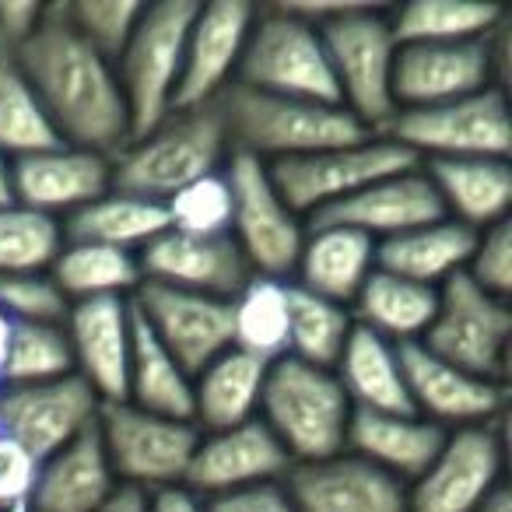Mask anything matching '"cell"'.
Returning a JSON list of instances; mask_svg holds the SVG:
<instances>
[{
  "instance_id": "6da1fadb",
  "label": "cell",
  "mask_w": 512,
  "mask_h": 512,
  "mask_svg": "<svg viewBox=\"0 0 512 512\" xmlns=\"http://www.w3.org/2000/svg\"><path fill=\"white\" fill-rule=\"evenodd\" d=\"M11 60L32 85L60 144L106 158H116L130 144L116 64L74 29L64 0L43 4L39 25Z\"/></svg>"
},
{
  "instance_id": "7a4b0ae2",
  "label": "cell",
  "mask_w": 512,
  "mask_h": 512,
  "mask_svg": "<svg viewBox=\"0 0 512 512\" xmlns=\"http://www.w3.org/2000/svg\"><path fill=\"white\" fill-rule=\"evenodd\" d=\"M288 8L320 32L341 109H348L369 134H379L397 113L393 64L400 43L390 29V15L369 4H288Z\"/></svg>"
},
{
  "instance_id": "3957f363",
  "label": "cell",
  "mask_w": 512,
  "mask_h": 512,
  "mask_svg": "<svg viewBox=\"0 0 512 512\" xmlns=\"http://www.w3.org/2000/svg\"><path fill=\"white\" fill-rule=\"evenodd\" d=\"M214 106L225 127L228 155H249L264 165L372 137L341 106L281 99V95H264L242 85H232Z\"/></svg>"
},
{
  "instance_id": "277c9868",
  "label": "cell",
  "mask_w": 512,
  "mask_h": 512,
  "mask_svg": "<svg viewBox=\"0 0 512 512\" xmlns=\"http://www.w3.org/2000/svg\"><path fill=\"white\" fill-rule=\"evenodd\" d=\"M225 162L228 141L218 106L179 109L113 158V190L165 204L183 186L225 169Z\"/></svg>"
},
{
  "instance_id": "5b68a950",
  "label": "cell",
  "mask_w": 512,
  "mask_h": 512,
  "mask_svg": "<svg viewBox=\"0 0 512 512\" xmlns=\"http://www.w3.org/2000/svg\"><path fill=\"white\" fill-rule=\"evenodd\" d=\"M351 414V400L330 369H316L288 355L267 365L256 418L281 442L292 463H313L341 453Z\"/></svg>"
},
{
  "instance_id": "8992f818",
  "label": "cell",
  "mask_w": 512,
  "mask_h": 512,
  "mask_svg": "<svg viewBox=\"0 0 512 512\" xmlns=\"http://www.w3.org/2000/svg\"><path fill=\"white\" fill-rule=\"evenodd\" d=\"M197 8L200 4L193 0L144 4L127 46L116 57V78L130 116V141L155 130L176 109L183 50Z\"/></svg>"
},
{
  "instance_id": "52a82bcc",
  "label": "cell",
  "mask_w": 512,
  "mask_h": 512,
  "mask_svg": "<svg viewBox=\"0 0 512 512\" xmlns=\"http://www.w3.org/2000/svg\"><path fill=\"white\" fill-rule=\"evenodd\" d=\"M235 85L281 99L341 106L320 32L288 4L253 15Z\"/></svg>"
},
{
  "instance_id": "ba28073f",
  "label": "cell",
  "mask_w": 512,
  "mask_h": 512,
  "mask_svg": "<svg viewBox=\"0 0 512 512\" xmlns=\"http://www.w3.org/2000/svg\"><path fill=\"white\" fill-rule=\"evenodd\" d=\"M379 137L411 151L418 162L435 158H509V102L502 88L425 109H397Z\"/></svg>"
},
{
  "instance_id": "9c48e42d",
  "label": "cell",
  "mask_w": 512,
  "mask_h": 512,
  "mask_svg": "<svg viewBox=\"0 0 512 512\" xmlns=\"http://www.w3.org/2000/svg\"><path fill=\"white\" fill-rule=\"evenodd\" d=\"M418 344L470 376L505 386L512 344L509 302L477 288L467 274H456L439 288V306Z\"/></svg>"
},
{
  "instance_id": "30bf717a",
  "label": "cell",
  "mask_w": 512,
  "mask_h": 512,
  "mask_svg": "<svg viewBox=\"0 0 512 512\" xmlns=\"http://www.w3.org/2000/svg\"><path fill=\"white\" fill-rule=\"evenodd\" d=\"M225 179L232 190V225L228 235L239 246L246 267L256 278L288 281L299 260L306 225L281 200L264 162L249 155H228Z\"/></svg>"
},
{
  "instance_id": "8fae6325",
  "label": "cell",
  "mask_w": 512,
  "mask_h": 512,
  "mask_svg": "<svg viewBox=\"0 0 512 512\" xmlns=\"http://www.w3.org/2000/svg\"><path fill=\"white\" fill-rule=\"evenodd\" d=\"M95 432L113 463L116 481L148 491V495L186 481V470L200 442V428L193 421L162 418L127 400L102 404Z\"/></svg>"
},
{
  "instance_id": "7c38bea8",
  "label": "cell",
  "mask_w": 512,
  "mask_h": 512,
  "mask_svg": "<svg viewBox=\"0 0 512 512\" xmlns=\"http://www.w3.org/2000/svg\"><path fill=\"white\" fill-rule=\"evenodd\" d=\"M414 165H421V162L411 151L386 141V137L372 134V137H365V141L341 144V148L271 162L267 172H271L281 200H285L299 218H316L320 211L355 197L358 190L372 186L376 179L414 169Z\"/></svg>"
},
{
  "instance_id": "4fadbf2b",
  "label": "cell",
  "mask_w": 512,
  "mask_h": 512,
  "mask_svg": "<svg viewBox=\"0 0 512 512\" xmlns=\"http://www.w3.org/2000/svg\"><path fill=\"white\" fill-rule=\"evenodd\" d=\"M505 22L495 36L474 43L400 46L393 64V102L397 109H425L502 88L505 74Z\"/></svg>"
},
{
  "instance_id": "5bb4252c",
  "label": "cell",
  "mask_w": 512,
  "mask_h": 512,
  "mask_svg": "<svg viewBox=\"0 0 512 512\" xmlns=\"http://www.w3.org/2000/svg\"><path fill=\"white\" fill-rule=\"evenodd\" d=\"M502 470V421L453 428L425 474L407 484V512H474L502 488Z\"/></svg>"
},
{
  "instance_id": "9a60e30c",
  "label": "cell",
  "mask_w": 512,
  "mask_h": 512,
  "mask_svg": "<svg viewBox=\"0 0 512 512\" xmlns=\"http://www.w3.org/2000/svg\"><path fill=\"white\" fill-rule=\"evenodd\" d=\"M99 411L102 400L78 376L36 386H0V432L36 463L92 432Z\"/></svg>"
},
{
  "instance_id": "2e32d148",
  "label": "cell",
  "mask_w": 512,
  "mask_h": 512,
  "mask_svg": "<svg viewBox=\"0 0 512 512\" xmlns=\"http://www.w3.org/2000/svg\"><path fill=\"white\" fill-rule=\"evenodd\" d=\"M130 302L190 379L232 348V302L228 299L141 281Z\"/></svg>"
},
{
  "instance_id": "e0dca14e",
  "label": "cell",
  "mask_w": 512,
  "mask_h": 512,
  "mask_svg": "<svg viewBox=\"0 0 512 512\" xmlns=\"http://www.w3.org/2000/svg\"><path fill=\"white\" fill-rule=\"evenodd\" d=\"M256 8L246 0H214L200 4L193 15L190 36L183 50V74H179L176 109H200L218 102L239 74L242 46Z\"/></svg>"
},
{
  "instance_id": "ac0fdd59",
  "label": "cell",
  "mask_w": 512,
  "mask_h": 512,
  "mask_svg": "<svg viewBox=\"0 0 512 512\" xmlns=\"http://www.w3.org/2000/svg\"><path fill=\"white\" fill-rule=\"evenodd\" d=\"M137 267H141V281L148 285H165L228 302L253 278L232 235H193L179 232V228H165L158 239H151L137 253Z\"/></svg>"
},
{
  "instance_id": "d6986e66",
  "label": "cell",
  "mask_w": 512,
  "mask_h": 512,
  "mask_svg": "<svg viewBox=\"0 0 512 512\" xmlns=\"http://www.w3.org/2000/svg\"><path fill=\"white\" fill-rule=\"evenodd\" d=\"M400 369L411 411L432 425L446 428H470L502 421L505 414V386L477 379L456 365L435 358L421 344H400Z\"/></svg>"
},
{
  "instance_id": "ffe728a7",
  "label": "cell",
  "mask_w": 512,
  "mask_h": 512,
  "mask_svg": "<svg viewBox=\"0 0 512 512\" xmlns=\"http://www.w3.org/2000/svg\"><path fill=\"white\" fill-rule=\"evenodd\" d=\"M113 190V158L71 144H53L36 155L11 162L15 204L60 221Z\"/></svg>"
},
{
  "instance_id": "44dd1931",
  "label": "cell",
  "mask_w": 512,
  "mask_h": 512,
  "mask_svg": "<svg viewBox=\"0 0 512 512\" xmlns=\"http://www.w3.org/2000/svg\"><path fill=\"white\" fill-rule=\"evenodd\" d=\"M285 488L299 512H407V484L348 449L292 463Z\"/></svg>"
},
{
  "instance_id": "7402d4cb",
  "label": "cell",
  "mask_w": 512,
  "mask_h": 512,
  "mask_svg": "<svg viewBox=\"0 0 512 512\" xmlns=\"http://www.w3.org/2000/svg\"><path fill=\"white\" fill-rule=\"evenodd\" d=\"M292 460L260 418L221 432H200L197 453L186 470V488L200 498L228 495L253 484L285 481Z\"/></svg>"
},
{
  "instance_id": "603a6c76",
  "label": "cell",
  "mask_w": 512,
  "mask_h": 512,
  "mask_svg": "<svg viewBox=\"0 0 512 512\" xmlns=\"http://www.w3.org/2000/svg\"><path fill=\"white\" fill-rule=\"evenodd\" d=\"M64 334L67 344H71L74 376L88 383V390L102 404L127 400V365L130 341H134V306H130V299L71 302Z\"/></svg>"
},
{
  "instance_id": "cb8c5ba5",
  "label": "cell",
  "mask_w": 512,
  "mask_h": 512,
  "mask_svg": "<svg viewBox=\"0 0 512 512\" xmlns=\"http://www.w3.org/2000/svg\"><path fill=\"white\" fill-rule=\"evenodd\" d=\"M439 218H446V214H442V204H439V197H435L432 179L425 176L421 165H414V169L376 179L372 186L358 190L355 197L327 207V211H320L309 221L355 228V232L369 235L379 246V242L393 239V235L432 225V221H439Z\"/></svg>"
},
{
  "instance_id": "d4e9b609",
  "label": "cell",
  "mask_w": 512,
  "mask_h": 512,
  "mask_svg": "<svg viewBox=\"0 0 512 512\" xmlns=\"http://www.w3.org/2000/svg\"><path fill=\"white\" fill-rule=\"evenodd\" d=\"M372 271H376V242L369 235L344 225L309 221L292 271V285L316 295V299L351 309V302L362 292Z\"/></svg>"
},
{
  "instance_id": "484cf974",
  "label": "cell",
  "mask_w": 512,
  "mask_h": 512,
  "mask_svg": "<svg viewBox=\"0 0 512 512\" xmlns=\"http://www.w3.org/2000/svg\"><path fill=\"white\" fill-rule=\"evenodd\" d=\"M432 179L442 214L470 232L509 221L512 169L509 158H435L421 162Z\"/></svg>"
},
{
  "instance_id": "4316f807",
  "label": "cell",
  "mask_w": 512,
  "mask_h": 512,
  "mask_svg": "<svg viewBox=\"0 0 512 512\" xmlns=\"http://www.w3.org/2000/svg\"><path fill=\"white\" fill-rule=\"evenodd\" d=\"M116 474L99 432H85L36 467L32 512H92L116 491Z\"/></svg>"
},
{
  "instance_id": "83f0119b",
  "label": "cell",
  "mask_w": 512,
  "mask_h": 512,
  "mask_svg": "<svg viewBox=\"0 0 512 512\" xmlns=\"http://www.w3.org/2000/svg\"><path fill=\"white\" fill-rule=\"evenodd\" d=\"M442 442H446V428L418 418L414 411H404V414L355 411L351 414L344 449L362 456V460H369L372 467H379L383 474L411 484L425 474V467L435 460Z\"/></svg>"
},
{
  "instance_id": "f1b7e54d",
  "label": "cell",
  "mask_w": 512,
  "mask_h": 512,
  "mask_svg": "<svg viewBox=\"0 0 512 512\" xmlns=\"http://www.w3.org/2000/svg\"><path fill=\"white\" fill-rule=\"evenodd\" d=\"M477 232L456 225L449 218H439L432 225L411 228L404 235L379 242L376 246V267L386 274H397L414 285H425L439 292L446 281L467 271V260L474 253Z\"/></svg>"
},
{
  "instance_id": "f546056e",
  "label": "cell",
  "mask_w": 512,
  "mask_h": 512,
  "mask_svg": "<svg viewBox=\"0 0 512 512\" xmlns=\"http://www.w3.org/2000/svg\"><path fill=\"white\" fill-rule=\"evenodd\" d=\"M264 379L267 362L228 348L193 376V425L200 432H221L253 421L260 411Z\"/></svg>"
},
{
  "instance_id": "4dcf8cb0",
  "label": "cell",
  "mask_w": 512,
  "mask_h": 512,
  "mask_svg": "<svg viewBox=\"0 0 512 512\" xmlns=\"http://www.w3.org/2000/svg\"><path fill=\"white\" fill-rule=\"evenodd\" d=\"M334 376L341 383L344 397L351 400V411L372 414H404L411 411L400 369V348L369 330L355 327L344 344L341 362L334 365Z\"/></svg>"
},
{
  "instance_id": "1f68e13d",
  "label": "cell",
  "mask_w": 512,
  "mask_h": 512,
  "mask_svg": "<svg viewBox=\"0 0 512 512\" xmlns=\"http://www.w3.org/2000/svg\"><path fill=\"white\" fill-rule=\"evenodd\" d=\"M351 306H355L351 309L355 327L400 348V344H418L425 337L435 306H439V292L376 267Z\"/></svg>"
},
{
  "instance_id": "d6a6232c",
  "label": "cell",
  "mask_w": 512,
  "mask_h": 512,
  "mask_svg": "<svg viewBox=\"0 0 512 512\" xmlns=\"http://www.w3.org/2000/svg\"><path fill=\"white\" fill-rule=\"evenodd\" d=\"M60 228H64V239L71 242H95V246L123 249V253L137 256L151 239H158L169 228V214L158 200L109 190L60 221Z\"/></svg>"
},
{
  "instance_id": "836d02e7",
  "label": "cell",
  "mask_w": 512,
  "mask_h": 512,
  "mask_svg": "<svg viewBox=\"0 0 512 512\" xmlns=\"http://www.w3.org/2000/svg\"><path fill=\"white\" fill-rule=\"evenodd\" d=\"M127 404L151 414H162V418L193 421V379L162 348V341L151 334L137 309H134V341H130V365H127Z\"/></svg>"
},
{
  "instance_id": "e575fe53",
  "label": "cell",
  "mask_w": 512,
  "mask_h": 512,
  "mask_svg": "<svg viewBox=\"0 0 512 512\" xmlns=\"http://www.w3.org/2000/svg\"><path fill=\"white\" fill-rule=\"evenodd\" d=\"M50 278L67 302L134 299V292L141 288V267H137L134 253L64 239L50 267Z\"/></svg>"
},
{
  "instance_id": "d590c367",
  "label": "cell",
  "mask_w": 512,
  "mask_h": 512,
  "mask_svg": "<svg viewBox=\"0 0 512 512\" xmlns=\"http://www.w3.org/2000/svg\"><path fill=\"white\" fill-rule=\"evenodd\" d=\"M288 306H292V281L253 274L232 299V348L267 365L285 358Z\"/></svg>"
},
{
  "instance_id": "8d00e7d4",
  "label": "cell",
  "mask_w": 512,
  "mask_h": 512,
  "mask_svg": "<svg viewBox=\"0 0 512 512\" xmlns=\"http://www.w3.org/2000/svg\"><path fill=\"white\" fill-rule=\"evenodd\" d=\"M505 11L495 4H463V0H414L390 15V29L400 46L425 43H474L502 29Z\"/></svg>"
},
{
  "instance_id": "74e56055",
  "label": "cell",
  "mask_w": 512,
  "mask_h": 512,
  "mask_svg": "<svg viewBox=\"0 0 512 512\" xmlns=\"http://www.w3.org/2000/svg\"><path fill=\"white\" fill-rule=\"evenodd\" d=\"M355 330V316L348 306L316 299L292 285V306H288V358H299L316 369H330L341 362L344 344Z\"/></svg>"
},
{
  "instance_id": "f35d334b",
  "label": "cell",
  "mask_w": 512,
  "mask_h": 512,
  "mask_svg": "<svg viewBox=\"0 0 512 512\" xmlns=\"http://www.w3.org/2000/svg\"><path fill=\"white\" fill-rule=\"evenodd\" d=\"M53 144L60 141L32 85L18 71L15 60L0 57V155L15 162V158L36 155V151H46Z\"/></svg>"
},
{
  "instance_id": "ab89813d",
  "label": "cell",
  "mask_w": 512,
  "mask_h": 512,
  "mask_svg": "<svg viewBox=\"0 0 512 512\" xmlns=\"http://www.w3.org/2000/svg\"><path fill=\"white\" fill-rule=\"evenodd\" d=\"M60 246H64L60 221L29 211L15 200L0 207V278L50 274Z\"/></svg>"
},
{
  "instance_id": "60d3db41",
  "label": "cell",
  "mask_w": 512,
  "mask_h": 512,
  "mask_svg": "<svg viewBox=\"0 0 512 512\" xmlns=\"http://www.w3.org/2000/svg\"><path fill=\"white\" fill-rule=\"evenodd\" d=\"M74 376L64 323H15L0 386H36Z\"/></svg>"
},
{
  "instance_id": "b9f144b4",
  "label": "cell",
  "mask_w": 512,
  "mask_h": 512,
  "mask_svg": "<svg viewBox=\"0 0 512 512\" xmlns=\"http://www.w3.org/2000/svg\"><path fill=\"white\" fill-rule=\"evenodd\" d=\"M169 228L193 235H228L232 225V190H228L225 169L183 186L176 197L165 200Z\"/></svg>"
},
{
  "instance_id": "7bdbcfd3",
  "label": "cell",
  "mask_w": 512,
  "mask_h": 512,
  "mask_svg": "<svg viewBox=\"0 0 512 512\" xmlns=\"http://www.w3.org/2000/svg\"><path fill=\"white\" fill-rule=\"evenodd\" d=\"M71 25L102 53L106 60H113L123 53L130 32H134L137 18H141L144 4L137 0H74L64 4Z\"/></svg>"
},
{
  "instance_id": "ee69618b",
  "label": "cell",
  "mask_w": 512,
  "mask_h": 512,
  "mask_svg": "<svg viewBox=\"0 0 512 512\" xmlns=\"http://www.w3.org/2000/svg\"><path fill=\"white\" fill-rule=\"evenodd\" d=\"M0 309L11 323H64L71 302L50 274H18L0 278Z\"/></svg>"
},
{
  "instance_id": "f6af8a7d",
  "label": "cell",
  "mask_w": 512,
  "mask_h": 512,
  "mask_svg": "<svg viewBox=\"0 0 512 512\" xmlns=\"http://www.w3.org/2000/svg\"><path fill=\"white\" fill-rule=\"evenodd\" d=\"M467 274L477 288H484L495 299L509 302L512 292V225L498 221V225L477 232L474 253L467 260Z\"/></svg>"
},
{
  "instance_id": "bcb514c9",
  "label": "cell",
  "mask_w": 512,
  "mask_h": 512,
  "mask_svg": "<svg viewBox=\"0 0 512 512\" xmlns=\"http://www.w3.org/2000/svg\"><path fill=\"white\" fill-rule=\"evenodd\" d=\"M207 512H299L288 495L285 481L253 484V488L228 491V495L204 498Z\"/></svg>"
},
{
  "instance_id": "7dc6e473",
  "label": "cell",
  "mask_w": 512,
  "mask_h": 512,
  "mask_svg": "<svg viewBox=\"0 0 512 512\" xmlns=\"http://www.w3.org/2000/svg\"><path fill=\"white\" fill-rule=\"evenodd\" d=\"M39 463L25 456L8 435L0 432V509H11L18 502H29L32 481Z\"/></svg>"
},
{
  "instance_id": "c3c4849f",
  "label": "cell",
  "mask_w": 512,
  "mask_h": 512,
  "mask_svg": "<svg viewBox=\"0 0 512 512\" xmlns=\"http://www.w3.org/2000/svg\"><path fill=\"white\" fill-rule=\"evenodd\" d=\"M39 15H43V4H32V0H8V4H0V57H15L18 46L39 25Z\"/></svg>"
},
{
  "instance_id": "681fc988",
  "label": "cell",
  "mask_w": 512,
  "mask_h": 512,
  "mask_svg": "<svg viewBox=\"0 0 512 512\" xmlns=\"http://www.w3.org/2000/svg\"><path fill=\"white\" fill-rule=\"evenodd\" d=\"M151 512H207V505L186 484H176V488L151 491Z\"/></svg>"
},
{
  "instance_id": "f907efd6",
  "label": "cell",
  "mask_w": 512,
  "mask_h": 512,
  "mask_svg": "<svg viewBox=\"0 0 512 512\" xmlns=\"http://www.w3.org/2000/svg\"><path fill=\"white\" fill-rule=\"evenodd\" d=\"M92 512H151V495L130 484H116V491Z\"/></svg>"
},
{
  "instance_id": "816d5d0a",
  "label": "cell",
  "mask_w": 512,
  "mask_h": 512,
  "mask_svg": "<svg viewBox=\"0 0 512 512\" xmlns=\"http://www.w3.org/2000/svg\"><path fill=\"white\" fill-rule=\"evenodd\" d=\"M474 512H512V491L502 484V488H498L495 495H491L484 505H477Z\"/></svg>"
},
{
  "instance_id": "f5cc1de1",
  "label": "cell",
  "mask_w": 512,
  "mask_h": 512,
  "mask_svg": "<svg viewBox=\"0 0 512 512\" xmlns=\"http://www.w3.org/2000/svg\"><path fill=\"white\" fill-rule=\"evenodd\" d=\"M11 330H15V323H11V320H8V313L0 309V372H4V358H8Z\"/></svg>"
},
{
  "instance_id": "db71d44e",
  "label": "cell",
  "mask_w": 512,
  "mask_h": 512,
  "mask_svg": "<svg viewBox=\"0 0 512 512\" xmlns=\"http://www.w3.org/2000/svg\"><path fill=\"white\" fill-rule=\"evenodd\" d=\"M11 162L4 155H0V207L11 204Z\"/></svg>"
},
{
  "instance_id": "11a10c76",
  "label": "cell",
  "mask_w": 512,
  "mask_h": 512,
  "mask_svg": "<svg viewBox=\"0 0 512 512\" xmlns=\"http://www.w3.org/2000/svg\"><path fill=\"white\" fill-rule=\"evenodd\" d=\"M4 512H32V509H29V502H18V505H11V509H4Z\"/></svg>"
},
{
  "instance_id": "9f6ffc18",
  "label": "cell",
  "mask_w": 512,
  "mask_h": 512,
  "mask_svg": "<svg viewBox=\"0 0 512 512\" xmlns=\"http://www.w3.org/2000/svg\"><path fill=\"white\" fill-rule=\"evenodd\" d=\"M0 512H4V509H0Z\"/></svg>"
}]
</instances>
